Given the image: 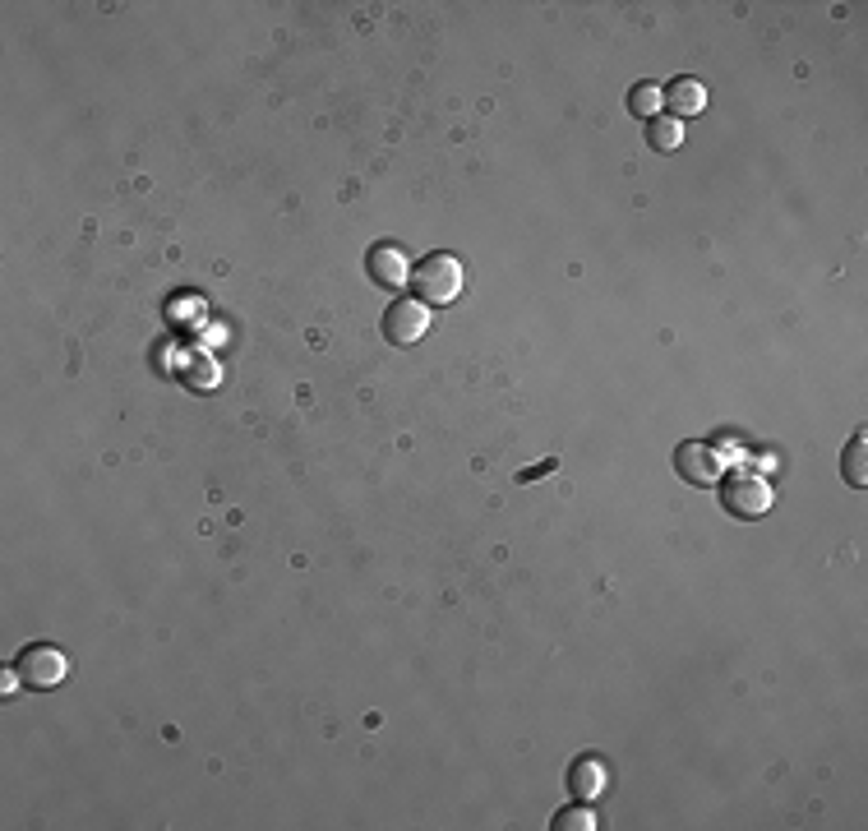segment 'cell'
Listing matches in <instances>:
<instances>
[{"mask_svg":"<svg viewBox=\"0 0 868 831\" xmlns=\"http://www.w3.org/2000/svg\"><path fill=\"white\" fill-rule=\"evenodd\" d=\"M568 790L578 799H596L605 790V767L596 758H578L573 771H568Z\"/></svg>","mask_w":868,"mask_h":831,"instance_id":"obj_7","label":"cell"},{"mask_svg":"<svg viewBox=\"0 0 868 831\" xmlns=\"http://www.w3.org/2000/svg\"><path fill=\"white\" fill-rule=\"evenodd\" d=\"M721 504H725V513L730 518H744V522H753V518H762L767 508L776 504V494H772V485L762 481V476H730V481L721 485Z\"/></svg>","mask_w":868,"mask_h":831,"instance_id":"obj_2","label":"cell"},{"mask_svg":"<svg viewBox=\"0 0 868 831\" xmlns=\"http://www.w3.org/2000/svg\"><path fill=\"white\" fill-rule=\"evenodd\" d=\"M365 268H370V277L388 291H398L402 282H411V264H407V254H402V245H374V250L365 254Z\"/></svg>","mask_w":868,"mask_h":831,"instance_id":"obj_6","label":"cell"},{"mask_svg":"<svg viewBox=\"0 0 868 831\" xmlns=\"http://www.w3.org/2000/svg\"><path fill=\"white\" fill-rule=\"evenodd\" d=\"M555 467H559V458H545L541 467H527V471H522L518 481H522V485H527V481H541V476H550V471H555Z\"/></svg>","mask_w":868,"mask_h":831,"instance_id":"obj_13","label":"cell"},{"mask_svg":"<svg viewBox=\"0 0 868 831\" xmlns=\"http://www.w3.org/2000/svg\"><path fill=\"white\" fill-rule=\"evenodd\" d=\"M430 333V305L425 301H398L384 314V338L398 347H416Z\"/></svg>","mask_w":868,"mask_h":831,"instance_id":"obj_4","label":"cell"},{"mask_svg":"<svg viewBox=\"0 0 868 831\" xmlns=\"http://www.w3.org/2000/svg\"><path fill=\"white\" fill-rule=\"evenodd\" d=\"M864 462H868V439H864V434H855V439H850V448H845V485H850V490H864V485H868Z\"/></svg>","mask_w":868,"mask_h":831,"instance_id":"obj_10","label":"cell"},{"mask_svg":"<svg viewBox=\"0 0 868 831\" xmlns=\"http://www.w3.org/2000/svg\"><path fill=\"white\" fill-rule=\"evenodd\" d=\"M665 102L675 107V116H698L707 107V88L698 79H675V84L665 88Z\"/></svg>","mask_w":868,"mask_h":831,"instance_id":"obj_8","label":"cell"},{"mask_svg":"<svg viewBox=\"0 0 868 831\" xmlns=\"http://www.w3.org/2000/svg\"><path fill=\"white\" fill-rule=\"evenodd\" d=\"M411 282H416V301L425 305H453L467 287V268H462L458 254H430L411 268Z\"/></svg>","mask_w":868,"mask_h":831,"instance_id":"obj_1","label":"cell"},{"mask_svg":"<svg viewBox=\"0 0 868 831\" xmlns=\"http://www.w3.org/2000/svg\"><path fill=\"white\" fill-rule=\"evenodd\" d=\"M555 831H596V813L591 808H564L555 818Z\"/></svg>","mask_w":868,"mask_h":831,"instance_id":"obj_12","label":"cell"},{"mask_svg":"<svg viewBox=\"0 0 868 831\" xmlns=\"http://www.w3.org/2000/svg\"><path fill=\"white\" fill-rule=\"evenodd\" d=\"M725 453H716L712 444H679V453H675V467H679V476L684 481H693V485H716L721 481V471H725Z\"/></svg>","mask_w":868,"mask_h":831,"instance_id":"obj_5","label":"cell"},{"mask_svg":"<svg viewBox=\"0 0 868 831\" xmlns=\"http://www.w3.org/2000/svg\"><path fill=\"white\" fill-rule=\"evenodd\" d=\"M19 675H24L28 688H56V684H65V675H70V656H65L61 647H51V642H33V647L19 656Z\"/></svg>","mask_w":868,"mask_h":831,"instance_id":"obj_3","label":"cell"},{"mask_svg":"<svg viewBox=\"0 0 868 831\" xmlns=\"http://www.w3.org/2000/svg\"><path fill=\"white\" fill-rule=\"evenodd\" d=\"M661 102H665V93L656 84H638L628 93V111L642 116V121H656V116H661Z\"/></svg>","mask_w":868,"mask_h":831,"instance_id":"obj_11","label":"cell"},{"mask_svg":"<svg viewBox=\"0 0 868 831\" xmlns=\"http://www.w3.org/2000/svg\"><path fill=\"white\" fill-rule=\"evenodd\" d=\"M647 144L656 148V153H675V148L684 144V121H679V116H656V121H647Z\"/></svg>","mask_w":868,"mask_h":831,"instance_id":"obj_9","label":"cell"}]
</instances>
